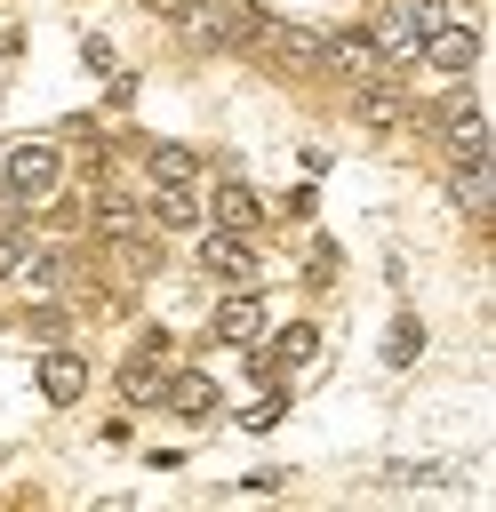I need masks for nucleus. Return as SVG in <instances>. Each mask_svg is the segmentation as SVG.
<instances>
[{"label": "nucleus", "instance_id": "1", "mask_svg": "<svg viewBox=\"0 0 496 512\" xmlns=\"http://www.w3.org/2000/svg\"><path fill=\"white\" fill-rule=\"evenodd\" d=\"M440 16H456V8H448V0H384V8L368 16V40H376V56H384L392 72H408V64H416V40H424Z\"/></svg>", "mask_w": 496, "mask_h": 512}, {"label": "nucleus", "instance_id": "21", "mask_svg": "<svg viewBox=\"0 0 496 512\" xmlns=\"http://www.w3.org/2000/svg\"><path fill=\"white\" fill-rule=\"evenodd\" d=\"M416 352H424V328H416V312H400V320H392V336H384V360H392V368H408Z\"/></svg>", "mask_w": 496, "mask_h": 512}, {"label": "nucleus", "instance_id": "7", "mask_svg": "<svg viewBox=\"0 0 496 512\" xmlns=\"http://www.w3.org/2000/svg\"><path fill=\"white\" fill-rule=\"evenodd\" d=\"M88 232L112 248V240H144L152 232V216H144V184L128 192V184H96L88 192Z\"/></svg>", "mask_w": 496, "mask_h": 512}, {"label": "nucleus", "instance_id": "23", "mask_svg": "<svg viewBox=\"0 0 496 512\" xmlns=\"http://www.w3.org/2000/svg\"><path fill=\"white\" fill-rule=\"evenodd\" d=\"M144 8H152V16H184L192 0H144Z\"/></svg>", "mask_w": 496, "mask_h": 512}, {"label": "nucleus", "instance_id": "9", "mask_svg": "<svg viewBox=\"0 0 496 512\" xmlns=\"http://www.w3.org/2000/svg\"><path fill=\"white\" fill-rule=\"evenodd\" d=\"M320 72H336L344 88H360V80H384L392 64L376 56V40H368V24H344V32H320Z\"/></svg>", "mask_w": 496, "mask_h": 512}, {"label": "nucleus", "instance_id": "19", "mask_svg": "<svg viewBox=\"0 0 496 512\" xmlns=\"http://www.w3.org/2000/svg\"><path fill=\"white\" fill-rule=\"evenodd\" d=\"M40 248V232H32V216H0V280H16V264Z\"/></svg>", "mask_w": 496, "mask_h": 512}, {"label": "nucleus", "instance_id": "14", "mask_svg": "<svg viewBox=\"0 0 496 512\" xmlns=\"http://www.w3.org/2000/svg\"><path fill=\"white\" fill-rule=\"evenodd\" d=\"M208 336L216 344H264V296L256 288H224V304H216V320H208Z\"/></svg>", "mask_w": 496, "mask_h": 512}, {"label": "nucleus", "instance_id": "15", "mask_svg": "<svg viewBox=\"0 0 496 512\" xmlns=\"http://www.w3.org/2000/svg\"><path fill=\"white\" fill-rule=\"evenodd\" d=\"M352 120H360V128H408L416 112H408V96H400V72L360 80V88H352Z\"/></svg>", "mask_w": 496, "mask_h": 512}, {"label": "nucleus", "instance_id": "4", "mask_svg": "<svg viewBox=\"0 0 496 512\" xmlns=\"http://www.w3.org/2000/svg\"><path fill=\"white\" fill-rule=\"evenodd\" d=\"M200 272H208L216 288H256V280H264V248H256V232L208 224V240H200Z\"/></svg>", "mask_w": 496, "mask_h": 512}, {"label": "nucleus", "instance_id": "16", "mask_svg": "<svg viewBox=\"0 0 496 512\" xmlns=\"http://www.w3.org/2000/svg\"><path fill=\"white\" fill-rule=\"evenodd\" d=\"M200 216H208V224H232V232H256V224H264V200H256V184L224 176V184L200 200Z\"/></svg>", "mask_w": 496, "mask_h": 512}, {"label": "nucleus", "instance_id": "5", "mask_svg": "<svg viewBox=\"0 0 496 512\" xmlns=\"http://www.w3.org/2000/svg\"><path fill=\"white\" fill-rule=\"evenodd\" d=\"M248 56H264L272 72H320V32L312 24H288V16H256Z\"/></svg>", "mask_w": 496, "mask_h": 512}, {"label": "nucleus", "instance_id": "18", "mask_svg": "<svg viewBox=\"0 0 496 512\" xmlns=\"http://www.w3.org/2000/svg\"><path fill=\"white\" fill-rule=\"evenodd\" d=\"M248 352H256V368H264V376H280V368H304V360L320 352V328H312V320H296V328H280L272 344H248Z\"/></svg>", "mask_w": 496, "mask_h": 512}, {"label": "nucleus", "instance_id": "22", "mask_svg": "<svg viewBox=\"0 0 496 512\" xmlns=\"http://www.w3.org/2000/svg\"><path fill=\"white\" fill-rule=\"evenodd\" d=\"M0 216H32V208H24L16 192H8V176H0Z\"/></svg>", "mask_w": 496, "mask_h": 512}, {"label": "nucleus", "instance_id": "12", "mask_svg": "<svg viewBox=\"0 0 496 512\" xmlns=\"http://www.w3.org/2000/svg\"><path fill=\"white\" fill-rule=\"evenodd\" d=\"M32 384H40V400H48V408H72V400L88 392V360H80L72 344H40V360H32Z\"/></svg>", "mask_w": 496, "mask_h": 512}, {"label": "nucleus", "instance_id": "20", "mask_svg": "<svg viewBox=\"0 0 496 512\" xmlns=\"http://www.w3.org/2000/svg\"><path fill=\"white\" fill-rule=\"evenodd\" d=\"M64 328H72L64 304H32V312H24V336H32V344H64Z\"/></svg>", "mask_w": 496, "mask_h": 512}, {"label": "nucleus", "instance_id": "3", "mask_svg": "<svg viewBox=\"0 0 496 512\" xmlns=\"http://www.w3.org/2000/svg\"><path fill=\"white\" fill-rule=\"evenodd\" d=\"M0 176H8V192L40 216L48 200H56V184H64V152L48 144V136H24V144H8V160H0Z\"/></svg>", "mask_w": 496, "mask_h": 512}, {"label": "nucleus", "instance_id": "10", "mask_svg": "<svg viewBox=\"0 0 496 512\" xmlns=\"http://www.w3.org/2000/svg\"><path fill=\"white\" fill-rule=\"evenodd\" d=\"M112 384H120V400H128V408H160V384H168V336L152 328V336L120 360V376H112Z\"/></svg>", "mask_w": 496, "mask_h": 512}, {"label": "nucleus", "instance_id": "6", "mask_svg": "<svg viewBox=\"0 0 496 512\" xmlns=\"http://www.w3.org/2000/svg\"><path fill=\"white\" fill-rule=\"evenodd\" d=\"M432 136H440L448 160H488V128H480V96H472V80H456V96L432 112Z\"/></svg>", "mask_w": 496, "mask_h": 512}, {"label": "nucleus", "instance_id": "2", "mask_svg": "<svg viewBox=\"0 0 496 512\" xmlns=\"http://www.w3.org/2000/svg\"><path fill=\"white\" fill-rule=\"evenodd\" d=\"M256 16H264L256 0H192V8H184V16H168V24H176L192 48L240 56V48H248V32H256Z\"/></svg>", "mask_w": 496, "mask_h": 512}, {"label": "nucleus", "instance_id": "8", "mask_svg": "<svg viewBox=\"0 0 496 512\" xmlns=\"http://www.w3.org/2000/svg\"><path fill=\"white\" fill-rule=\"evenodd\" d=\"M416 64H432L440 80H472V64H480V32H472L464 16H440V24L416 40Z\"/></svg>", "mask_w": 496, "mask_h": 512}, {"label": "nucleus", "instance_id": "17", "mask_svg": "<svg viewBox=\"0 0 496 512\" xmlns=\"http://www.w3.org/2000/svg\"><path fill=\"white\" fill-rule=\"evenodd\" d=\"M160 184H200V152L152 136V144H144V192H160Z\"/></svg>", "mask_w": 496, "mask_h": 512}, {"label": "nucleus", "instance_id": "11", "mask_svg": "<svg viewBox=\"0 0 496 512\" xmlns=\"http://www.w3.org/2000/svg\"><path fill=\"white\" fill-rule=\"evenodd\" d=\"M448 208L464 224H488L496 216V160H448Z\"/></svg>", "mask_w": 496, "mask_h": 512}, {"label": "nucleus", "instance_id": "13", "mask_svg": "<svg viewBox=\"0 0 496 512\" xmlns=\"http://www.w3.org/2000/svg\"><path fill=\"white\" fill-rule=\"evenodd\" d=\"M160 408H168V416H184V424H208V416L224 408V384H216L208 368H168V384H160Z\"/></svg>", "mask_w": 496, "mask_h": 512}]
</instances>
